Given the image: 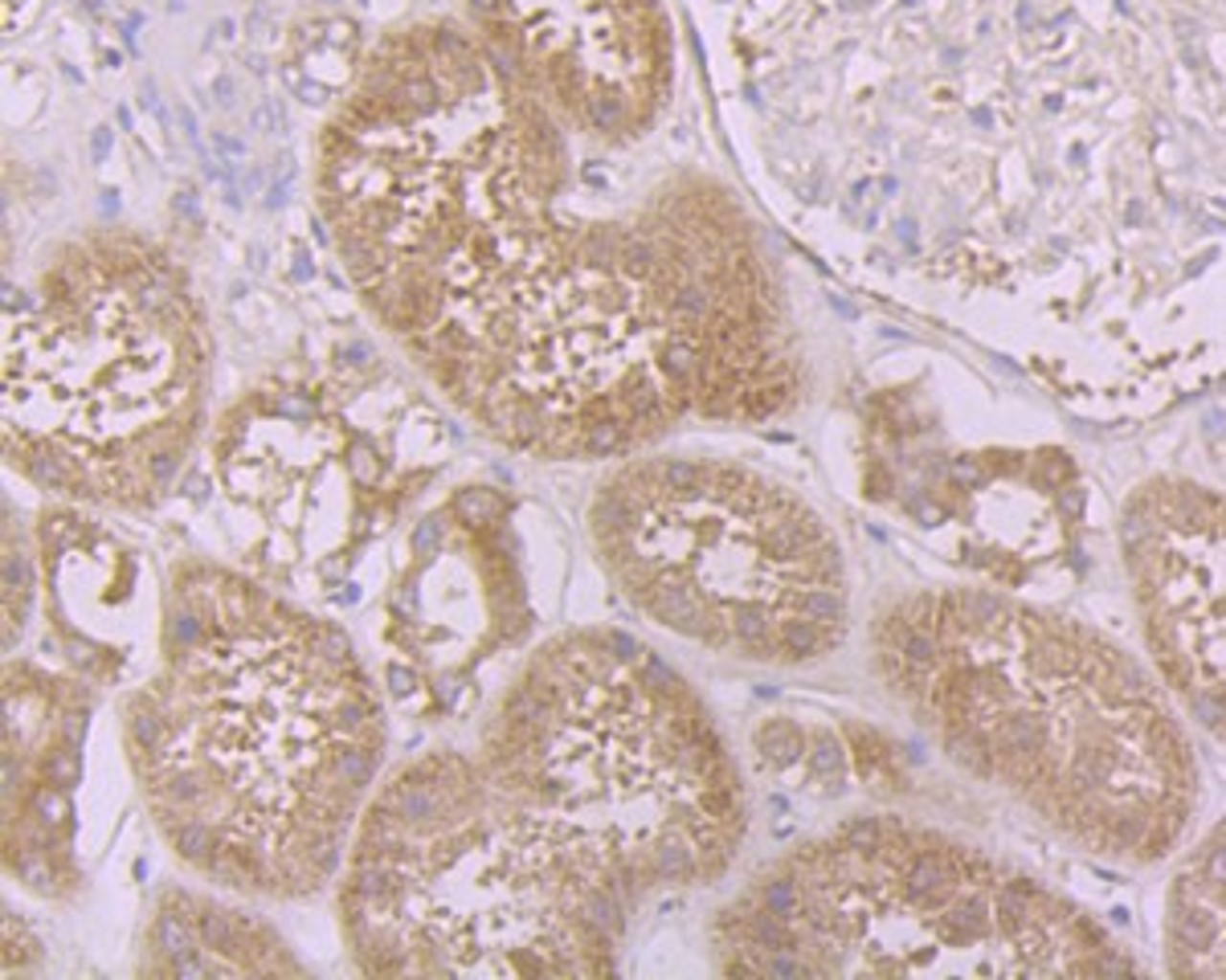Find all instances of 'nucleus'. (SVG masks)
Wrapping results in <instances>:
<instances>
[{"label":"nucleus","mask_w":1226,"mask_h":980,"mask_svg":"<svg viewBox=\"0 0 1226 980\" xmlns=\"http://www.w3.org/2000/svg\"><path fill=\"white\" fill-rule=\"evenodd\" d=\"M580 147L463 17L380 33L315 144L368 319L479 434L544 462L797 409L802 335L736 192L679 164L593 205L609 172Z\"/></svg>","instance_id":"obj_1"},{"label":"nucleus","mask_w":1226,"mask_h":980,"mask_svg":"<svg viewBox=\"0 0 1226 980\" xmlns=\"http://www.w3.org/2000/svg\"><path fill=\"white\" fill-rule=\"evenodd\" d=\"M385 744L340 625L225 564H176L160 666L123 702V752L193 875L250 899L319 895L344 870Z\"/></svg>","instance_id":"obj_2"},{"label":"nucleus","mask_w":1226,"mask_h":980,"mask_svg":"<svg viewBox=\"0 0 1226 980\" xmlns=\"http://www.w3.org/2000/svg\"><path fill=\"white\" fill-rule=\"evenodd\" d=\"M871 650L948 764L1079 854L1153 866L1186 841L1202 801L1186 715L1096 625L1002 589H920L875 612Z\"/></svg>","instance_id":"obj_3"},{"label":"nucleus","mask_w":1226,"mask_h":980,"mask_svg":"<svg viewBox=\"0 0 1226 980\" xmlns=\"http://www.w3.org/2000/svg\"><path fill=\"white\" fill-rule=\"evenodd\" d=\"M474 756L638 907L719 882L744 846V780L708 702L622 630H569L528 654Z\"/></svg>","instance_id":"obj_4"},{"label":"nucleus","mask_w":1226,"mask_h":980,"mask_svg":"<svg viewBox=\"0 0 1226 980\" xmlns=\"http://www.w3.org/2000/svg\"><path fill=\"white\" fill-rule=\"evenodd\" d=\"M209 376L176 257L135 229L74 234L5 299V462L66 502L148 511L201 441Z\"/></svg>","instance_id":"obj_5"},{"label":"nucleus","mask_w":1226,"mask_h":980,"mask_svg":"<svg viewBox=\"0 0 1226 980\" xmlns=\"http://www.w3.org/2000/svg\"><path fill=\"white\" fill-rule=\"evenodd\" d=\"M634 911L466 752L418 756L376 785L335 891L364 976H605Z\"/></svg>","instance_id":"obj_6"},{"label":"nucleus","mask_w":1226,"mask_h":980,"mask_svg":"<svg viewBox=\"0 0 1226 980\" xmlns=\"http://www.w3.org/2000/svg\"><path fill=\"white\" fill-rule=\"evenodd\" d=\"M728 976H1116L1112 931L1022 866L896 813L802 841L712 927Z\"/></svg>","instance_id":"obj_7"},{"label":"nucleus","mask_w":1226,"mask_h":980,"mask_svg":"<svg viewBox=\"0 0 1226 980\" xmlns=\"http://www.w3.org/2000/svg\"><path fill=\"white\" fill-rule=\"evenodd\" d=\"M602 572L658 630L761 666H809L851 625L830 523L753 466L625 457L589 502Z\"/></svg>","instance_id":"obj_8"},{"label":"nucleus","mask_w":1226,"mask_h":980,"mask_svg":"<svg viewBox=\"0 0 1226 980\" xmlns=\"http://www.w3.org/2000/svg\"><path fill=\"white\" fill-rule=\"evenodd\" d=\"M458 9L589 144L630 151L667 119L674 25L663 0H458Z\"/></svg>","instance_id":"obj_9"},{"label":"nucleus","mask_w":1226,"mask_h":980,"mask_svg":"<svg viewBox=\"0 0 1226 980\" xmlns=\"http://www.w3.org/2000/svg\"><path fill=\"white\" fill-rule=\"evenodd\" d=\"M1121 560L1153 674L1226 747V495L1161 474L1121 507Z\"/></svg>","instance_id":"obj_10"},{"label":"nucleus","mask_w":1226,"mask_h":980,"mask_svg":"<svg viewBox=\"0 0 1226 980\" xmlns=\"http://www.w3.org/2000/svg\"><path fill=\"white\" fill-rule=\"evenodd\" d=\"M144 976H303L283 936L262 919L193 891L156 899L144 940Z\"/></svg>","instance_id":"obj_11"},{"label":"nucleus","mask_w":1226,"mask_h":980,"mask_svg":"<svg viewBox=\"0 0 1226 980\" xmlns=\"http://www.w3.org/2000/svg\"><path fill=\"white\" fill-rule=\"evenodd\" d=\"M1161 947L1177 976H1226V817L1169 879Z\"/></svg>","instance_id":"obj_12"}]
</instances>
